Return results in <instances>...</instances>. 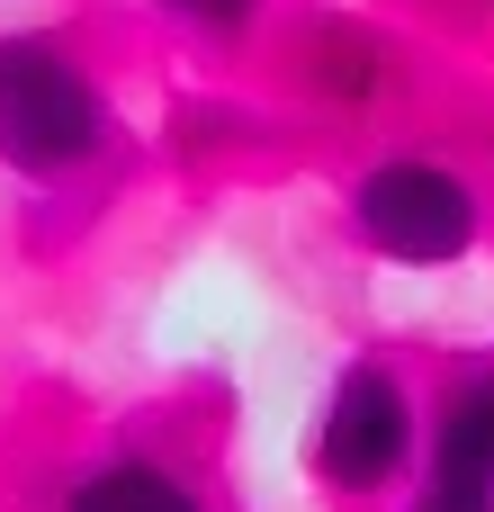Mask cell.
Listing matches in <instances>:
<instances>
[{"mask_svg": "<svg viewBox=\"0 0 494 512\" xmlns=\"http://www.w3.org/2000/svg\"><path fill=\"white\" fill-rule=\"evenodd\" d=\"M54 512H198V495L153 459H108V468H81Z\"/></svg>", "mask_w": 494, "mask_h": 512, "instance_id": "5b68a950", "label": "cell"}, {"mask_svg": "<svg viewBox=\"0 0 494 512\" xmlns=\"http://www.w3.org/2000/svg\"><path fill=\"white\" fill-rule=\"evenodd\" d=\"M324 477L333 486H387L414 450V405L396 387V369L378 360H351L342 387H333V414H324Z\"/></svg>", "mask_w": 494, "mask_h": 512, "instance_id": "3957f363", "label": "cell"}, {"mask_svg": "<svg viewBox=\"0 0 494 512\" xmlns=\"http://www.w3.org/2000/svg\"><path fill=\"white\" fill-rule=\"evenodd\" d=\"M351 216L378 252L396 261H459L477 243V189L459 171H432V162H387L351 189Z\"/></svg>", "mask_w": 494, "mask_h": 512, "instance_id": "7a4b0ae2", "label": "cell"}, {"mask_svg": "<svg viewBox=\"0 0 494 512\" xmlns=\"http://www.w3.org/2000/svg\"><path fill=\"white\" fill-rule=\"evenodd\" d=\"M108 144V99L72 63L63 36L9 27L0 36V162L27 180H63Z\"/></svg>", "mask_w": 494, "mask_h": 512, "instance_id": "6da1fadb", "label": "cell"}, {"mask_svg": "<svg viewBox=\"0 0 494 512\" xmlns=\"http://www.w3.org/2000/svg\"><path fill=\"white\" fill-rule=\"evenodd\" d=\"M414 512H494V378H468L441 414V450Z\"/></svg>", "mask_w": 494, "mask_h": 512, "instance_id": "277c9868", "label": "cell"}, {"mask_svg": "<svg viewBox=\"0 0 494 512\" xmlns=\"http://www.w3.org/2000/svg\"><path fill=\"white\" fill-rule=\"evenodd\" d=\"M162 9H180V18H198V27H243L261 0H162Z\"/></svg>", "mask_w": 494, "mask_h": 512, "instance_id": "8992f818", "label": "cell"}]
</instances>
